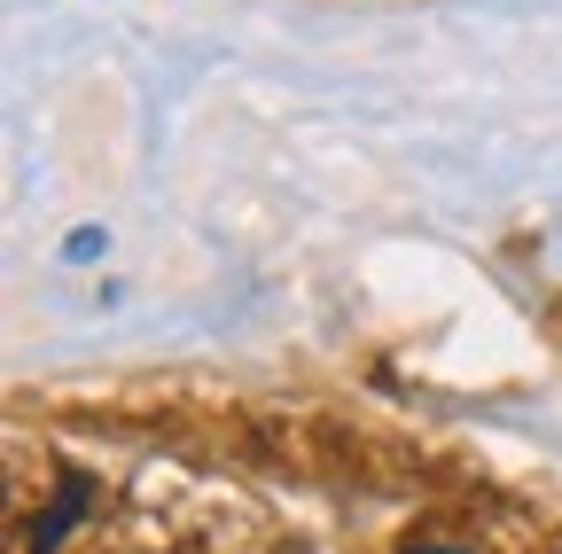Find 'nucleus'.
<instances>
[{
	"instance_id": "nucleus-2",
	"label": "nucleus",
	"mask_w": 562,
	"mask_h": 554,
	"mask_svg": "<svg viewBox=\"0 0 562 554\" xmlns=\"http://www.w3.org/2000/svg\"><path fill=\"white\" fill-rule=\"evenodd\" d=\"M414 554H476V546H414Z\"/></svg>"
},
{
	"instance_id": "nucleus-1",
	"label": "nucleus",
	"mask_w": 562,
	"mask_h": 554,
	"mask_svg": "<svg viewBox=\"0 0 562 554\" xmlns=\"http://www.w3.org/2000/svg\"><path fill=\"white\" fill-rule=\"evenodd\" d=\"M87 508H94V484H87V476H63V500H55V508L40 516V531H32V546H40V554H55V546H63V531H70V523H79Z\"/></svg>"
}]
</instances>
